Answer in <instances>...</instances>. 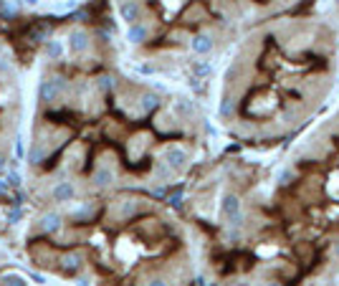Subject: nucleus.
<instances>
[{
    "instance_id": "21",
    "label": "nucleus",
    "mask_w": 339,
    "mask_h": 286,
    "mask_svg": "<svg viewBox=\"0 0 339 286\" xmlns=\"http://www.w3.org/2000/svg\"><path fill=\"white\" fill-rule=\"evenodd\" d=\"M144 286H167V281H165V279H150Z\"/></svg>"
},
{
    "instance_id": "25",
    "label": "nucleus",
    "mask_w": 339,
    "mask_h": 286,
    "mask_svg": "<svg viewBox=\"0 0 339 286\" xmlns=\"http://www.w3.org/2000/svg\"><path fill=\"white\" fill-rule=\"evenodd\" d=\"M26 3H28V5H38V0H26Z\"/></svg>"
},
{
    "instance_id": "1",
    "label": "nucleus",
    "mask_w": 339,
    "mask_h": 286,
    "mask_svg": "<svg viewBox=\"0 0 339 286\" xmlns=\"http://www.w3.org/2000/svg\"><path fill=\"white\" fill-rule=\"evenodd\" d=\"M220 213H223V218L230 226L238 228L241 221H243V215H241V197L236 192H225L223 200H220Z\"/></svg>"
},
{
    "instance_id": "20",
    "label": "nucleus",
    "mask_w": 339,
    "mask_h": 286,
    "mask_svg": "<svg viewBox=\"0 0 339 286\" xmlns=\"http://www.w3.org/2000/svg\"><path fill=\"white\" fill-rule=\"evenodd\" d=\"M8 180H10V185H13V188H20V178H18L15 172H8Z\"/></svg>"
},
{
    "instance_id": "12",
    "label": "nucleus",
    "mask_w": 339,
    "mask_h": 286,
    "mask_svg": "<svg viewBox=\"0 0 339 286\" xmlns=\"http://www.w3.org/2000/svg\"><path fill=\"white\" fill-rule=\"evenodd\" d=\"M46 56L53 58V61H58L63 56V43L61 41H46Z\"/></svg>"
},
{
    "instance_id": "7",
    "label": "nucleus",
    "mask_w": 339,
    "mask_h": 286,
    "mask_svg": "<svg viewBox=\"0 0 339 286\" xmlns=\"http://www.w3.org/2000/svg\"><path fill=\"white\" fill-rule=\"evenodd\" d=\"M51 195H53L56 203H69V200H74L76 188H74V183H56L53 190H51Z\"/></svg>"
},
{
    "instance_id": "3",
    "label": "nucleus",
    "mask_w": 339,
    "mask_h": 286,
    "mask_svg": "<svg viewBox=\"0 0 339 286\" xmlns=\"http://www.w3.org/2000/svg\"><path fill=\"white\" fill-rule=\"evenodd\" d=\"M165 162H167V167L170 170H182L185 165H187V152L182 149V147H167L165 149Z\"/></svg>"
},
{
    "instance_id": "10",
    "label": "nucleus",
    "mask_w": 339,
    "mask_h": 286,
    "mask_svg": "<svg viewBox=\"0 0 339 286\" xmlns=\"http://www.w3.org/2000/svg\"><path fill=\"white\" fill-rule=\"evenodd\" d=\"M144 38H147V26H142V23H132L129 31H127V41H129V43H142Z\"/></svg>"
},
{
    "instance_id": "11",
    "label": "nucleus",
    "mask_w": 339,
    "mask_h": 286,
    "mask_svg": "<svg viewBox=\"0 0 339 286\" xmlns=\"http://www.w3.org/2000/svg\"><path fill=\"white\" fill-rule=\"evenodd\" d=\"M61 266H63V271H76L81 266V256L79 253H66L61 258Z\"/></svg>"
},
{
    "instance_id": "2",
    "label": "nucleus",
    "mask_w": 339,
    "mask_h": 286,
    "mask_svg": "<svg viewBox=\"0 0 339 286\" xmlns=\"http://www.w3.org/2000/svg\"><path fill=\"white\" fill-rule=\"evenodd\" d=\"M61 89H63V81L61 79H43V81L38 84V99L43 101V104H51V101L58 99Z\"/></svg>"
},
{
    "instance_id": "5",
    "label": "nucleus",
    "mask_w": 339,
    "mask_h": 286,
    "mask_svg": "<svg viewBox=\"0 0 339 286\" xmlns=\"http://www.w3.org/2000/svg\"><path fill=\"white\" fill-rule=\"evenodd\" d=\"M69 48H71V53H84V51L89 48V33L81 31V28L71 31V36H69Z\"/></svg>"
},
{
    "instance_id": "6",
    "label": "nucleus",
    "mask_w": 339,
    "mask_h": 286,
    "mask_svg": "<svg viewBox=\"0 0 339 286\" xmlns=\"http://www.w3.org/2000/svg\"><path fill=\"white\" fill-rule=\"evenodd\" d=\"M213 38H210L208 33H198L193 41H190V48H193V53H198V56H208L210 51H213Z\"/></svg>"
},
{
    "instance_id": "27",
    "label": "nucleus",
    "mask_w": 339,
    "mask_h": 286,
    "mask_svg": "<svg viewBox=\"0 0 339 286\" xmlns=\"http://www.w3.org/2000/svg\"><path fill=\"white\" fill-rule=\"evenodd\" d=\"M268 286H276V284H268Z\"/></svg>"
},
{
    "instance_id": "16",
    "label": "nucleus",
    "mask_w": 339,
    "mask_h": 286,
    "mask_svg": "<svg viewBox=\"0 0 339 286\" xmlns=\"http://www.w3.org/2000/svg\"><path fill=\"white\" fill-rule=\"evenodd\" d=\"M0 281H3L5 286H26V281L20 279V276H15V274H5V276L0 279Z\"/></svg>"
},
{
    "instance_id": "15",
    "label": "nucleus",
    "mask_w": 339,
    "mask_h": 286,
    "mask_svg": "<svg viewBox=\"0 0 339 286\" xmlns=\"http://www.w3.org/2000/svg\"><path fill=\"white\" fill-rule=\"evenodd\" d=\"M175 112L177 114H190V112H193V104H190L187 99H177L175 101Z\"/></svg>"
},
{
    "instance_id": "4",
    "label": "nucleus",
    "mask_w": 339,
    "mask_h": 286,
    "mask_svg": "<svg viewBox=\"0 0 339 286\" xmlns=\"http://www.w3.org/2000/svg\"><path fill=\"white\" fill-rule=\"evenodd\" d=\"M139 13H142V8H139L137 0H124V3L119 5V15H122V20H124V23H129V26L139 20Z\"/></svg>"
},
{
    "instance_id": "18",
    "label": "nucleus",
    "mask_w": 339,
    "mask_h": 286,
    "mask_svg": "<svg viewBox=\"0 0 339 286\" xmlns=\"http://www.w3.org/2000/svg\"><path fill=\"white\" fill-rule=\"evenodd\" d=\"M193 71H195L198 76H205V74H210V63H195Z\"/></svg>"
},
{
    "instance_id": "24",
    "label": "nucleus",
    "mask_w": 339,
    "mask_h": 286,
    "mask_svg": "<svg viewBox=\"0 0 339 286\" xmlns=\"http://www.w3.org/2000/svg\"><path fill=\"white\" fill-rule=\"evenodd\" d=\"M334 256L339 258V240H337V243H334Z\"/></svg>"
},
{
    "instance_id": "26",
    "label": "nucleus",
    "mask_w": 339,
    "mask_h": 286,
    "mask_svg": "<svg viewBox=\"0 0 339 286\" xmlns=\"http://www.w3.org/2000/svg\"><path fill=\"white\" fill-rule=\"evenodd\" d=\"M0 172H3V157H0Z\"/></svg>"
},
{
    "instance_id": "8",
    "label": "nucleus",
    "mask_w": 339,
    "mask_h": 286,
    "mask_svg": "<svg viewBox=\"0 0 339 286\" xmlns=\"http://www.w3.org/2000/svg\"><path fill=\"white\" fill-rule=\"evenodd\" d=\"M38 228L43 231V233H53V231H58V228H61V215H58V213H46V215H41Z\"/></svg>"
},
{
    "instance_id": "23",
    "label": "nucleus",
    "mask_w": 339,
    "mask_h": 286,
    "mask_svg": "<svg viewBox=\"0 0 339 286\" xmlns=\"http://www.w3.org/2000/svg\"><path fill=\"white\" fill-rule=\"evenodd\" d=\"M5 192H8V183L0 180V195H5Z\"/></svg>"
},
{
    "instance_id": "9",
    "label": "nucleus",
    "mask_w": 339,
    "mask_h": 286,
    "mask_svg": "<svg viewBox=\"0 0 339 286\" xmlns=\"http://www.w3.org/2000/svg\"><path fill=\"white\" fill-rule=\"evenodd\" d=\"M112 180H114V172H112L109 167H99V170L94 172V178H91V183H94L96 188H107V185H112Z\"/></svg>"
},
{
    "instance_id": "13",
    "label": "nucleus",
    "mask_w": 339,
    "mask_h": 286,
    "mask_svg": "<svg viewBox=\"0 0 339 286\" xmlns=\"http://www.w3.org/2000/svg\"><path fill=\"white\" fill-rule=\"evenodd\" d=\"M157 104H160V99H157L155 94H144V96H142V109H144V112H152V109H157Z\"/></svg>"
},
{
    "instance_id": "28",
    "label": "nucleus",
    "mask_w": 339,
    "mask_h": 286,
    "mask_svg": "<svg viewBox=\"0 0 339 286\" xmlns=\"http://www.w3.org/2000/svg\"><path fill=\"white\" fill-rule=\"evenodd\" d=\"M337 5H339V0H337Z\"/></svg>"
},
{
    "instance_id": "22",
    "label": "nucleus",
    "mask_w": 339,
    "mask_h": 286,
    "mask_svg": "<svg viewBox=\"0 0 339 286\" xmlns=\"http://www.w3.org/2000/svg\"><path fill=\"white\" fill-rule=\"evenodd\" d=\"M99 86H101V89H112V79H101Z\"/></svg>"
},
{
    "instance_id": "19",
    "label": "nucleus",
    "mask_w": 339,
    "mask_h": 286,
    "mask_svg": "<svg viewBox=\"0 0 339 286\" xmlns=\"http://www.w3.org/2000/svg\"><path fill=\"white\" fill-rule=\"evenodd\" d=\"M20 218H23V210H20V208H15V210H10V215H8V221H10V223H18Z\"/></svg>"
},
{
    "instance_id": "14",
    "label": "nucleus",
    "mask_w": 339,
    "mask_h": 286,
    "mask_svg": "<svg viewBox=\"0 0 339 286\" xmlns=\"http://www.w3.org/2000/svg\"><path fill=\"white\" fill-rule=\"evenodd\" d=\"M13 152H15V160H23L26 157V140L20 137V135L15 137V149Z\"/></svg>"
},
{
    "instance_id": "17",
    "label": "nucleus",
    "mask_w": 339,
    "mask_h": 286,
    "mask_svg": "<svg viewBox=\"0 0 339 286\" xmlns=\"http://www.w3.org/2000/svg\"><path fill=\"white\" fill-rule=\"evenodd\" d=\"M137 210V203L134 200H124V205H122V215L127 218V215H132Z\"/></svg>"
}]
</instances>
